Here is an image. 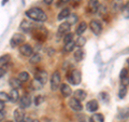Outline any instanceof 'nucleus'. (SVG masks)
I'll list each match as a JSON object with an SVG mask.
<instances>
[{"label":"nucleus","instance_id":"19","mask_svg":"<svg viewBox=\"0 0 129 122\" xmlns=\"http://www.w3.org/2000/svg\"><path fill=\"white\" fill-rule=\"evenodd\" d=\"M69 15H70V9L69 8H64V9H62L59 12V14L57 16V19L58 21H62V19L67 18Z\"/></svg>","mask_w":129,"mask_h":122},{"label":"nucleus","instance_id":"9","mask_svg":"<svg viewBox=\"0 0 129 122\" xmlns=\"http://www.w3.org/2000/svg\"><path fill=\"white\" fill-rule=\"evenodd\" d=\"M14 122H23L24 119H25V113H24V109L18 107L14 110Z\"/></svg>","mask_w":129,"mask_h":122},{"label":"nucleus","instance_id":"16","mask_svg":"<svg viewBox=\"0 0 129 122\" xmlns=\"http://www.w3.org/2000/svg\"><path fill=\"white\" fill-rule=\"evenodd\" d=\"M86 108H87V110H88V111H90V112H95V111L98 110V108H99V104H98V101H97L96 99H91V100H89V101L87 103Z\"/></svg>","mask_w":129,"mask_h":122},{"label":"nucleus","instance_id":"35","mask_svg":"<svg viewBox=\"0 0 129 122\" xmlns=\"http://www.w3.org/2000/svg\"><path fill=\"white\" fill-rule=\"evenodd\" d=\"M43 100H44V97L42 95L36 96V98H35V105H36V106H39V105H41L43 103Z\"/></svg>","mask_w":129,"mask_h":122},{"label":"nucleus","instance_id":"42","mask_svg":"<svg viewBox=\"0 0 129 122\" xmlns=\"http://www.w3.org/2000/svg\"><path fill=\"white\" fill-rule=\"evenodd\" d=\"M5 75H6V69L2 68V67H0V78H2Z\"/></svg>","mask_w":129,"mask_h":122},{"label":"nucleus","instance_id":"17","mask_svg":"<svg viewBox=\"0 0 129 122\" xmlns=\"http://www.w3.org/2000/svg\"><path fill=\"white\" fill-rule=\"evenodd\" d=\"M99 1L98 0H89L88 1V9L90 13H96L99 9Z\"/></svg>","mask_w":129,"mask_h":122},{"label":"nucleus","instance_id":"4","mask_svg":"<svg viewBox=\"0 0 129 122\" xmlns=\"http://www.w3.org/2000/svg\"><path fill=\"white\" fill-rule=\"evenodd\" d=\"M32 34H34L35 38H37L39 40H45L47 37V31L44 27H34L32 29Z\"/></svg>","mask_w":129,"mask_h":122},{"label":"nucleus","instance_id":"36","mask_svg":"<svg viewBox=\"0 0 129 122\" xmlns=\"http://www.w3.org/2000/svg\"><path fill=\"white\" fill-rule=\"evenodd\" d=\"M72 40H73V35L69 32V34H67V35L63 37V43L66 44V43H68V42L72 41Z\"/></svg>","mask_w":129,"mask_h":122},{"label":"nucleus","instance_id":"38","mask_svg":"<svg viewBox=\"0 0 129 122\" xmlns=\"http://www.w3.org/2000/svg\"><path fill=\"white\" fill-rule=\"evenodd\" d=\"M98 14L100 16H104V14L107 13V8L104 7V6H99V9H98Z\"/></svg>","mask_w":129,"mask_h":122},{"label":"nucleus","instance_id":"50","mask_svg":"<svg viewBox=\"0 0 129 122\" xmlns=\"http://www.w3.org/2000/svg\"><path fill=\"white\" fill-rule=\"evenodd\" d=\"M128 52H129V49H128Z\"/></svg>","mask_w":129,"mask_h":122},{"label":"nucleus","instance_id":"3","mask_svg":"<svg viewBox=\"0 0 129 122\" xmlns=\"http://www.w3.org/2000/svg\"><path fill=\"white\" fill-rule=\"evenodd\" d=\"M60 80H61V77L58 71H54L51 76V89L53 91H56L57 89H59L60 87Z\"/></svg>","mask_w":129,"mask_h":122},{"label":"nucleus","instance_id":"31","mask_svg":"<svg viewBox=\"0 0 129 122\" xmlns=\"http://www.w3.org/2000/svg\"><path fill=\"white\" fill-rule=\"evenodd\" d=\"M127 94V87H124V85H120L119 90H118V96L120 99H123Z\"/></svg>","mask_w":129,"mask_h":122},{"label":"nucleus","instance_id":"28","mask_svg":"<svg viewBox=\"0 0 129 122\" xmlns=\"http://www.w3.org/2000/svg\"><path fill=\"white\" fill-rule=\"evenodd\" d=\"M74 47H75V42L72 40V41H70V42H68V43H66L64 44V47H63V51L64 52H71V51H73V49H74Z\"/></svg>","mask_w":129,"mask_h":122},{"label":"nucleus","instance_id":"48","mask_svg":"<svg viewBox=\"0 0 129 122\" xmlns=\"http://www.w3.org/2000/svg\"><path fill=\"white\" fill-rule=\"evenodd\" d=\"M34 122H40L39 120H34Z\"/></svg>","mask_w":129,"mask_h":122},{"label":"nucleus","instance_id":"5","mask_svg":"<svg viewBox=\"0 0 129 122\" xmlns=\"http://www.w3.org/2000/svg\"><path fill=\"white\" fill-rule=\"evenodd\" d=\"M24 42H25V36L23 34H14L13 37L10 40V44L12 48H16L17 46H21Z\"/></svg>","mask_w":129,"mask_h":122},{"label":"nucleus","instance_id":"34","mask_svg":"<svg viewBox=\"0 0 129 122\" xmlns=\"http://www.w3.org/2000/svg\"><path fill=\"white\" fill-rule=\"evenodd\" d=\"M8 100H10L9 94H7L6 92H0V101L6 103V101H8Z\"/></svg>","mask_w":129,"mask_h":122},{"label":"nucleus","instance_id":"15","mask_svg":"<svg viewBox=\"0 0 129 122\" xmlns=\"http://www.w3.org/2000/svg\"><path fill=\"white\" fill-rule=\"evenodd\" d=\"M60 92H61V95L63 97H68V96H70L72 94V90H71V88L69 87L68 84L66 83H62V84H60Z\"/></svg>","mask_w":129,"mask_h":122},{"label":"nucleus","instance_id":"32","mask_svg":"<svg viewBox=\"0 0 129 122\" xmlns=\"http://www.w3.org/2000/svg\"><path fill=\"white\" fill-rule=\"evenodd\" d=\"M40 59H41V56H40L39 54H32L30 56V63L31 64H36V63H39L40 62Z\"/></svg>","mask_w":129,"mask_h":122},{"label":"nucleus","instance_id":"43","mask_svg":"<svg viewBox=\"0 0 129 122\" xmlns=\"http://www.w3.org/2000/svg\"><path fill=\"white\" fill-rule=\"evenodd\" d=\"M5 117H6V113L3 111H0V121H2L3 119H5Z\"/></svg>","mask_w":129,"mask_h":122},{"label":"nucleus","instance_id":"26","mask_svg":"<svg viewBox=\"0 0 129 122\" xmlns=\"http://www.w3.org/2000/svg\"><path fill=\"white\" fill-rule=\"evenodd\" d=\"M86 28H87V24L85 22H81L79 24V26L76 27V34L80 35V36H82L83 32L86 30Z\"/></svg>","mask_w":129,"mask_h":122},{"label":"nucleus","instance_id":"18","mask_svg":"<svg viewBox=\"0 0 129 122\" xmlns=\"http://www.w3.org/2000/svg\"><path fill=\"white\" fill-rule=\"evenodd\" d=\"M86 96H87V94H86V92L84 90H76L73 93V97H74V98H76L78 100H80V101H82V100L85 99Z\"/></svg>","mask_w":129,"mask_h":122},{"label":"nucleus","instance_id":"12","mask_svg":"<svg viewBox=\"0 0 129 122\" xmlns=\"http://www.w3.org/2000/svg\"><path fill=\"white\" fill-rule=\"evenodd\" d=\"M111 8H112L113 12L123 11V9H124V2H123V0H113Z\"/></svg>","mask_w":129,"mask_h":122},{"label":"nucleus","instance_id":"20","mask_svg":"<svg viewBox=\"0 0 129 122\" xmlns=\"http://www.w3.org/2000/svg\"><path fill=\"white\" fill-rule=\"evenodd\" d=\"M9 97H10V100L13 101V103L17 101L18 98H19V93H18V91L16 90V89H12V90L10 91V93H9Z\"/></svg>","mask_w":129,"mask_h":122},{"label":"nucleus","instance_id":"13","mask_svg":"<svg viewBox=\"0 0 129 122\" xmlns=\"http://www.w3.org/2000/svg\"><path fill=\"white\" fill-rule=\"evenodd\" d=\"M21 108H28L31 105V97L30 95H28V94H24L22 96V98H21Z\"/></svg>","mask_w":129,"mask_h":122},{"label":"nucleus","instance_id":"1","mask_svg":"<svg viewBox=\"0 0 129 122\" xmlns=\"http://www.w3.org/2000/svg\"><path fill=\"white\" fill-rule=\"evenodd\" d=\"M25 14L28 18L35 22H45L47 19V15L45 14V12H43L39 8H31L25 12Z\"/></svg>","mask_w":129,"mask_h":122},{"label":"nucleus","instance_id":"10","mask_svg":"<svg viewBox=\"0 0 129 122\" xmlns=\"http://www.w3.org/2000/svg\"><path fill=\"white\" fill-rule=\"evenodd\" d=\"M19 52H21V54L23 55V56H30L34 54V50H32V48L30 47V44H27V43H25V44H23V46L21 47V49H19Z\"/></svg>","mask_w":129,"mask_h":122},{"label":"nucleus","instance_id":"39","mask_svg":"<svg viewBox=\"0 0 129 122\" xmlns=\"http://www.w3.org/2000/svg\"><path fill=\"white\" fill-rule=\"evenodd\" d=\"M129 84V77L126 76L124 78H120V85H124V87H127Z\"/></svg>","mask_w":129,"mask_h":122},{"label":"nucleus","instance_id":"33","mask_svg":"<svg viewBox=\"0 0 129 122\" xmlns=\"http://www.w3.org/2000/svg\"><path fill=\"white\" fill-rule=\"evenodd\" d=\"M123 15H124V17H125V18H129V1L124 6Z\"/></svg>","mask_w":129,"mask_h":122},{"label":"nucleus","instance_id":"27","mask_svg":"<svg viewBox=\"0 0 129 122\" xmlns=\"http://www.w3.org/2000/svg\"><path fill=\"white\" fill-rule=\"evenodd\" d=\"M18 80L21 81V82L23 83V82H27L28 80H29V74L28 72H26V71H22V72H19L18 74Z\"/></svg>","mask_w":129,"mask_h":122},{"label":"nucleus","instance_id":"47","mask_svg":"<svg viewBox=\"0 0 129 122\" xmlns=\"http://www.w3.org/2000/svg\"><path fill=\"white\" fill-rule=\"evenodd\" d=\"M60 1H62V2H69L70 0H60Z\"/></svg>","mask_w":129,"mask_h":122},{"label":"nucleus","instance_id":"22","mask_svg":"<svg viewBox=\"0 0 129 122\" xmlns=\"http://www.w3.org/2000/svg\"><path fill=\"white\" fill-rule=\"evenodd\" d=\"M9 62H11V56L9 54H5L0 56V67L5 68V66L9 64Z\"/></svg>","mask_w":129,"mask_h":122},{"label":"nucleus","instance_id":"44","mask_svg":"<svg viewBox=\"0 0 129 122\" xmlns=\"http://www.w3.org/2000/svg\"><path fill=\"white\" fill-rule=\"evenodd\" d=\"M3 109H5V103L0 101V111H3Z\"/></svg>","mask_w":129,"mask_h":122},{"label":"nucleus","instance_id":"8","mask_svg":"<svg viewBox=\"0 0 129 122\" xmlns=\"http://www.w3.org/2000/svg\"><path fill=\"white\" fill-rule=\"evenodd\" d=\"M70 32V24L68 22H64L62 23L61 25L58 27V36L60 37H64L67 34Z\"/></svg>","mask_w":129,"mask_h":122},{"label":"nucleus","instance_id":"30","mask_svg":"<svg viewBox=\"0 0 129 122\" xmlns=\"http://www.w3.org/2000/svg\"><path fill=\"white\" fill-rule=\"evenodd\" d=\"M85 43H86V38H84L83 36H80L78 40L75 41V46H78L79 48H82L85 46Z\"/></svg>","mask_w":129,"mask_h":122},{"label":"nucleus","instance_id":"46","mask_svg":"<svg viewBox=\"0 0 129 122\" xmlns=\"http://www.w3.org/2000/svg\"><path fill=\"white\" fill-rule=\"evenodd\" d=\"M43 1H44V3H46V5H51L54 0H43Z\"/></svg>","mask_w":129,"mask_h":122},{"label":"nucleus","instance_id":"6","mask_svg":"<svg viewBox=\"0 0 129 122\" xmlns=\"http://www.w3.org/2000/svg\"><path fill=\"white\" fill-rule=\"evenodd\" d=\"M89 27H90V30L94 32L96 36H99L102 31V25L99 21H91L89 24Z\"/></svg>","mask_w":129,"mask_h":122},{"label":"nucleus","instance_id":"25","mask_svg":"<svg viewBox=\"0 0 129 122\" xmlns=\"http://www.w3.org/2000/svg\"><path fill=\"white\" fill-rule=\"evenodd\" d=\"M90 122H104V117L101 113H94L90 117Z\"/></svg>","mask_w":129,"mask_h":122},{"label":"nucleus","instance_id":"2","mask_svg":"<svg viewBox=\"0 0 129 122\" xmlns=\"http://www.w3.org/2000/svg\"><path fill=\"white\" fill-rule=\"evenodd\" d=\"M67 79L71 84L78 85V84H80L81 80H82V75H81L80 70H78V69H73V70L68 71Z\"/></svg>","mask_w":129,"mask_h":122},{"label":"nucleus","instance_id":"29","mask_svg":"<svg viewBox=\"0 0 129 122\" xmlns=\"http://www.w3.org/2000/svg\"><path fill=\"white\" fill-rule=\"evenodd\" d=\"M43 87V84L41 82H39V81L37 79H34L32 80V82H31V88H32V90H41Z\"/></svg>","mask_w":129,"mask_h":122},{"label":"nucleus","instance_id":"41","mask_svg":"<svg viewBox=\"0 0 129 122\" xmlns=\"http://www.w3.org/2000/svg\"><path fill=\"white\" fill-rule=\"evenodd\" d=\"M109 95L107 94V93H104V92H102V93H100V97H101V99H103V100H107L109 97H108Z\"/></svg>","mask_w":129,"mask_h":122},{"label":"nucleus","instance_id":"40","mask_svg":"<svg viewBox=\"0 0 129 122\" xmlns=\"http://www.w3.org/2000/svg\"><path fill=\"white\" fill-rule=\"evenodd\" d=\"M126 76H128V70L126 68H123L122 71H120V74H119V77L120 78H124V77H126Z\"/></svg>","mask_w":129,"mask_h":122},{"label":"nucleus","instance_id":"24","mask_svg":"<svg viewBox=\"0 0 129 122\" xmlns=\"http://www.w3.org/2000/svg\"><path fill=\"white\" fill-rule=\"evenodd\" d=\"M74 59L75 62H82V59L84 58V51L82 50V49H79V50H76L74 52Z\"/></svg>","mask_w":129,"mask_h":122},{"label":"nucleus","instance_id":"23","mask_svg":"<svg viewBox=\"0 0 129 122\" xmlns=\"http://www.w3.org/2000/svg\"><path fill=\"white\" fill-rule=\"evenodd\" d=\"M9 83H10L12 89H16V90L22 87V82L18 80V78H11L10 81H9Z\"/></svg>","mask_w":129,"mask_h":122},{"label":"nucleus","instance_id":"14","mask_svg":"<svg viewBox=\"0 0 129 122\" xmlns=\"http://www.w3.org/2000/svg\"><path fill=\"white\" fill-rule=\"evenodd\" d=\"M35 79H37L39 82H41L44 85V84L46 83V81H47V72L44 71V70L38 71L37 74H36V78Z\"/></svg>","mask_w":129,"mask_h":122},{"label":"nucleus","instance_id":"37","mask_svg":"<svg viewBox=\"0 0 129 122\" xmlns=\"http://www.w3.org/2000/svg\"><path fill=\"white\" fill-rule=\"evenodd\" d=\"M68 17H69V22H68V23H69L70 25H71V24H75V23H76V21H78V15H76V14L69 15Z\"/></svg>","mask_w":129,"mask_h":122},{"label":"nucleus","instance_id":"21","mask_svg":"<svg viewBox=\"0 0 129 122\" xmlns=\"http://www.w3.org/2000/svg\"><path fill=\"white\" fill-rule=\"evenodd\" d=\"M117 117L119 119H127L129 117V108L128 107H125V108H120L118 110V115Z\"/></svg>","mask_w":129,"mask_h":122},{"label":"nucleus","instance_id":"11","mask_svg":"<svg viewBox=\"0 0 129 122\" xmlns=\"http://www.w3.org/2000/svg\"><path fill=\"white\" fill-rule=\"evenodd\" d=\"M35 25L30 22L28 21H23L21 23V25H19V28H21V30H23L24 32H30L32 31V29H34Z\"/></svg>","mask_w":129,"mask_h":122},{"label":"nucleus","instance_id":"45","mask_svg":"<svg viewBox=\"0 0 129 122\" xmlns=\"http://www.w3.org/2000/svg\"><path fill=\"white\" fill-rule=\"evenodd\" d=\"M23 122H34V120L32 119H30V118H25V119H24V121Z\"/></svg>","mask_w":129,"mask_h":122},{"label":"nucleus","instance_id":"7","mask_svg":"<svg viewBox=\"0 0 129 122\" xmlns=\"http://www.w3.org/2000/svg\"><path fill=\"white\" fill-rule=\"evenodd\" d=\"M68 104H69V107L72 109V110H74V111H81L83 109L82 103H81L80 100H78L76 98H74V97L70 98L69 101H68Z\"/></svg>","mask_w":129,"mask_h":122},{"label":"nucleus","instance_id":"49","mask_svg":"<svg viewBox=\"0 0 129 122\" xmlns=\"http://www.w3.org/2000/svg\"><path fill=\"white\" fill-rule=\"evenodd\" d=\"M73 1H76V2H79V1H81V0H73Z\"/></svg>","mask_w":129,"mask_h":122}]
</instances>
